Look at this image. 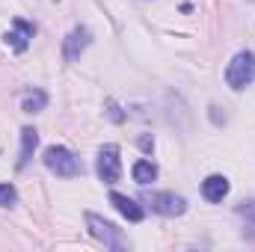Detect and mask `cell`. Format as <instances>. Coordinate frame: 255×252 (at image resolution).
Returning <instances> with one entry per match:
<instances>
[{"label": "cell", "mask_w": 255, "mask_h": 252, "mask_svg": "<svg viewBox=\"0 0 255 252\" xmlns=\"http://www.w3.org/2000/svg\"><path fill=\"white\" fill-rule=\"evenodd\" d=\"M86 226H89V235H92L95 241H101V244H104V250H110V252H128V250H130L128 238L116 229V226H113V223H107L104 217H98V214L86 211Z\"/></svg>", "instance_id": "obj_1"}, {"label": "cell", "mask_w": 255, "mask_h": 252, "mask_svg": "<svg viewBox=\"0 0 255 252\" xmlns=\"http://www.w3.org/2000/svg\"><path fill=\"white\" fill-rule=\"evenodd\" d=\"M42 160H45V166H48L57 178H77V175L83 172L80 160H77L65 145H51V148H45Z\"/></svg>", "instance_id": "obj_2"}, {"label": "cell", "mask_w": 255, "mask_h": 252, "mask_svg": "<svg viewBox=\"0 0 255 252\" xmlns=\"http://www.w3.org/2000/svg\"><path fill=\"white\" fill-rule=\"evenodd\" d=\"M253 80H255V54L253 51L235 54L232 63L226 65V83H229L235 92H241V89H247Z\"/></svg>", "instance_id": "obj_3"}, {"label": "cell", "mask_w": 255, "mask_h": 252, "mask_svg": "<svg viewBox=\"0 0 255 252\" xmlns=\"http://www.w3.org/2000/svg\"><path fill=\"white\" fill-rule=\"evenodd\" d=\"M95 172L104 184H116L119 175H122V157H119V145H101L98 151V163H95Z\"/></svg>", "instance_id": "obj_4"}, {"label": "cell", "mask_w": 255, "mask_h": 252, "mask_svg": "<svg viewBox=\"0 0 255 252\" xmlns=\"http://www.w3.org/2000/svg\"><path fill=\"white\" fill-rule=\"evenodd\" d=\"M145 202H148L151 211L160 214V217H181V214L187 211V199L178 196V193H169V190H163V193H151Z\"/></svg>", "instance_id": "obj_5"}, {"label": "cell", "mask_w": 255, "mask_h": 252, "mask_svg": "<svg viewBox=\"0 0 255 252\" xmlns=\"http://www.w3.org/2000/svg\"><path fill=\"white\" fill-rule=\"evenodd\" d=\"M89 45H92V33H89V27H74V30L63 39L65 63H77V60H80V54H83Z\"/></svg>", "instance_id": "obj_6"}, {"label": "cell", "mask_w": 255, "mask_h": 252, "mask_svg": "<svg viewBox=\"0 0 255 252\" xmlns=\"http://www.w3.org/2000/svg\"><path fill=\"white\" fill-rule=\"evenodd\" d=\"M30 39H33V24H27L24 18H15L12 30L6 33V45L15 51V54H24L30 48Z\"/></svg>", "instance_id": "obj_7"}, {"label": "cell", "mask_w": 255, "mask_h": 252, "mask_svg": "<svg viewBox=\"0 0 255 252\" xmlns=\"http://www.w3.org/2000/svg\"><path fill=\"white\" fill-rule=\"evenodd\" d=\"M110 205L125 217L128 223H142V217H145V211H142L130 196H125V193H110Z\"/></svg>", "instance_id": "obj_8"}, {"label": "cell", "mask_w": 255, "mask_h": 252, "mask_svg": "<svg viewBox=\"0 0 255 252\" xmlns=\"http://www.w3.org/2000/svg\"><path fill=\"white\" fill-rule=\"evenodd\" d=\"M229 190H232V184H229L226 175H208V178L202 181V196H205L208 202H223V199L229 196Z\"/></svg>", "instance_id": "obj_9"}, {"label": "cell", "mask_w": 255, "mask_h": 252, "mask_svg": "<svg viewBox=\"0 0 255 252\" xmlns=\"http://www.w3.org/2000/svg\"><path fill=\"white\" fill-rule=\"evenodd\" d=\"M36 145H39V133H36V127H21V154H18V163H15L18 169H24V166L30 163Z\"/></svg>", "instance_id": "obj_10"}, {"label": "cell", "mask_w": 255, "mask_h": 252, "mask_svg": "<svg viewBox=\"0 0 255 252\" xmlns=\"http://www.w3.org/2000/svg\"><path fill=\"white\" fill-rule=\"evenodd\" d=\"M45 104H48V95H45L42 89H30V92H24V98H21V110H24V113H42Z\"/></svg>", "instance_id": "obj_11"}, {"label": "cell", "mask_w": 255, "mask_h": 252, "mask_svg": "<svg viewBox=\"0 0 255 252\" xmlns=\"http://www.w3.org/2000/svg\"><path fill=\"white\" fill-rule=\"evenodd\" d=\"M130 175H133V181H136V184H142V187H145V184H151V181L157 178V166H154L151 160H136V163H133V169H130Z\"/></svg>", "instance_id": "obj_12"}, {"label": "cell", "mask_w": 255, "mask_h": 252, "mask_svg": "<svg viewBox=\"0 0 255 252\" xmlns=\"http://www.w3.org/2000/svg\"><path fill=\"white\" fill-rule=\"evenodd\" d=\"M18 202V190L12 184H0V208H12Z\"/></svg>", "instance_id": "obj_13"}, {"label": "cell", "mask_w": 255, "mask_h": 252, "mask_svg": "<svg viewBox=\"0 0 255 252\" xmlns=\"http://www.w3.org/2000/svg\"><path fill=\"white\" fill-rule=\"evenodd\" d=\"M208 110H211V122H214V125H226V119H229V116H226V113H220V107H217V104H211Z\"/></svg>", "instance_id": "obj_14"}, {"label": "cell", "mask_w": 255, "mask_h": 252, "mask_svg": "<svg viewBox=\"0 0 255 252\" xmlns=\"http://www.w3.org/2000/svg\"><path fill=\"white\" fill-rule=\"evenodd\" d=\"M238 214H241V217H253L255 220V202H244V205L238 208Z\"/></svg>", "instance_id": "obj_15"}, {"label": "cell", "mask_w": 255, "mask_h": 252, "mask_svg": "<svg viewBox=\"0 0 255 252\" xmlns=\"http://www.w3.org/2000/svg\"><path fill=\"white\" fill-rule=\"evenodd\" d=\"M139 148H142V151H151V148H154V139H151V136H139Z\"/></svg>", "instance_id": "obj_16"}, {"label": "cell", "mask_w": 255, "mask_h": 252, "mask_svg": "<svg viewBox=\"0 0 255 252\" xmlns=\"http://www.w3.org/2000/svg\"><path fill=\"white\" fill-rule=\"evenodd\" d=\"M110 119H113V122H122V119H125V116L119 113V107H116L113 101H110Z\"/></svg>", "instance_id": "obj_17"}]
</instances>
